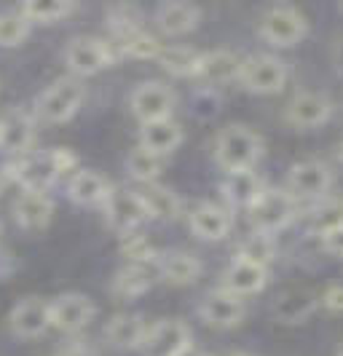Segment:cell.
I'll return each instance as SVG.
<instances>
[{"instance_id": "1", "label": "cell", "mask_w": 343, "mask_h": 356, "mask_svg": "<svg viewBox=\"0 0 343 356\" xmlns=\"http://www.w3.org/2000/svg\"><path fill=\"white\" fill-rule=\"evenodd\" d=\"M263 156V140L244 124L225 126L215 140V159L217 163L231 175V172H247L255 169V163Z\"/></svg>"}, {"instance_id": "2", "label": "cell", "mask_w": 343, "mask_h": 356, "mask_svg": "<svg viewBox=\"0 0 343 356\" xmlns=\"http://www.w3.org/2000/svg\"><path fill=\"white\" fill-rule=\"evenodd\" d=\"M83 97H86V89H83L81 78H75V75L59 78L38 97L35 118L43 124H65L78 113V107L83 105Z\"/></svg>"}, {"instance_id": "3", "label": "cell", "mask_w": 343, "mask_h": 356, "mask_svg": "<svg viewBox=\"0 0 343 356\" xmlns=\"http://www.w3.org/2000/svg\"><path fill=\"white\" fill-rule=\"evenodd\" d=\"M250 212V225L257 233H273L285 231L289 222L298 217V201L289 196L285 188H266L255 204L247 209Z\"/></svg>"}, {"instance_id": "4", "label": "cell", "mask_w": 343, "mask_h": 356, "mask_svg": "<svg viewBox=\"0 0 343 356\" xmlns=\"http://www.w3.org/2000/svg\"><path fill=\"white\" fill-rule=\"evenodd\" d=\"M257 33L266 43L287 49L308 35V19L303 11H298L295 6H287V3L271 6L257 22Z\"/></svg>"}, {"instance_id": "5", "label": "cell", "mask_w": 343, "mask_h": 356, "mask_svg": "<svg viewBox=\"0 0 343 356\" xmlns=\"http://www.w3.org/2000/svg\"><path fill=\"white\" fill-rule=\"evenodd\" d=\"M287 62L273 54H253V56L241 59L239 83L253 94H276L287 86Z\"/></svg>"}, {"instance_id": "6", "label": "cell", "mask_w": 343, "mask_h": 356, "mask_svg": "<svg viewBox=\"0 0 343 356\" xmlns=\"http://www.w3.org/2000/svg\"><path fill=\"white\" fill-rule=\"evenodd\" d=\"M115 56H118V51L113 49V43L91 35L75 38L65 49V62H67V67L72 70L75 78L105 70V67H110L115 62Z\"/></svg>"}, {"instance_id": "7", "label": "cell", "mask_w": 343, "mask_h": 356, "mask_svg": "<svg viewBox=\"0 0 343 356\" xmlns=\"http://www.w3.org/2000/svg\"><path fill=\"white\" fill-rule=\"evenodd\" d=\"M333 188V169L327 166L325 161L306 159L298 161L287 175V191L289 196L295 198H308V201H322L330 196Z\"/></svg>"}, {"instance_id": "8", "label": "cell", "mask_w": 343, "mask_h": 356, "mask_svg": "<svg viewBox=\"0 0 343 356\" xmlns=\"http://www.w3.org/2000/svg\"><path fill=\"white\" fill-rule=\"evenodd\" d=\"M175 105H177V97L172 86H166L163 81H145L129 97V107L140 118V124L172 118Z\"/></svg>"}, {"instance_id": "9", "label": "cell", "mask_w": 343, "mask_h": 356, "mask_svg": "<svg viewBox=\"0 0 343 356\" xmlns=\"http://www.w3.org/2000/svg\"><path fill=\"white\" fill-rule=\"evenodd\" d=\"M105 209V220L113 231L124 233L137 231L145 220H150L145 212V204L137 191H129V188H113L110 196L102 204Z\"/></svg>"}, {"instance_id": "10", "label": "cell", "mask_w": 343, "mask_h": 356, "mask_svg": "<svg viewBox=\"0 0 343 356\" xmlns=\"http://www.w3.org/2000/svg\"><path fill=\"white\" fill-rule=\"evenodd\" d=\"M191 330L180 319H161L156 324H147L143 351L147 356H177L191 346Z\"/></svg>"}, {"instance_id": "11", "label": "cell", "mask_w": 343, "mask_h": 356, "mask_svg": "<svg viewBox=\"0 0 343 356\" xmlns=\"http://www.w3.org/2000/svg\"><path fill=\"white\" fill-rule=\"evenodd\" d=\"M285 118L295 129H317L333 118V102L322 91H298L287 102Z\"/></svg>"}, {"instance_id": "12", "label": "cell", "mask_w": 343, "mask_h": 356, "mask_svg": "<svg viewBox=\"0 0 343 356\" xmlns=\"http://www.w3.org/2000/svg\"><path fill=\"white\" fill-rule=\"evenodd\" d=\"M8 169H11L8 177L17 179L24 191H40V193H46L56 179H59V172H56L51 150H46V153H33V156H22V159H19L14 166H8Z\"/></svg>"}, {"instance_id": "13", "label": "cell", "mask_w": 343, "mask_h": 356, "mask_svg": "<svg viewBox=\"0 0 343 356\" xmlns=\"http://www.w3.org/2000/svg\"><path fill=\"white\" fill-rule=\"evenodd\" d=\"M199 314L201 319L207 321L209 327H215V330H231L236 327L239 321L244 319V314H247V305L244 300L234 295V292H228V289H212L199 305Z\"/></svg>"}, {"instance_id": "14", "label": "cell", "mask_w": 343, "mask_h": 356, "mask_svg": "<svg viewBox=\"0 0 343 356\" xmlns=\"http://www.w3.org/2000/svg\"><path fill=\"white\" fill-rule=\"evenodd\" d=\"M91 319H94V303L81 292H65L51 303V327H56L59 332L75 335L83 327H89Z\"/></svg>"}, {"instance_id": "15", "label": "cell", "mask_w": 343, "mask_h": 356, "mask_svg": "<svg viewBox=\"0 0 343 356\" xmlns=\"http://www.w3.org/2000/svg\"><path fill=\"white\" fill-rule=\"evenodd\" d=\"M188 225H191L193 236H199L201 241H223L234 228V214L228 207L201 201L188 214Z\"/></svg>"}, {"instance_id": "16", "label": "cell", "mask_w": 343, "mask_h": 356, "mask_svg": "<svg viewBox=\"0 0 343 356\" xmlns=\"http://www.w3.org/2000/svg\"><path fill=\"white\" fill-rule=\"evenodd\" d=\"M11 330L19 338H38L51 327V303L43 298H22L11 311Z\"/></svg>"}, {"instance_id": "17", "label": "cell", "mask_w": 343, "mask_h": 356, "mask_svg": "<svg viewBox=\"0 0 343 356\" xmlns=\"http://www.w3.org/2000/svg\"><path fill=\"white\" fill-rule=\"evenodd\" d=\"M317 308H319V295L317 292H311L306 286H292V289H285L282 295H276L271 314L279 324H301Z\"/></svg>"}, {"instance_id": "18", "label": "cell", "mask_w": 343, "mask_h": 356, "mask_svg": "<svg viewBox=\"0 0 343 356\" xmlns=\"http://www.w3.org/2000/svg\"><path fill=\"white\" fill-rule=\"evenodd\" d=\"M35 140V118L24 110H14L6 118H0V147L14 153V156H27Z\"/></svg>"}, {"instance_id": "19", "label": "cell", "mask_w": 343, "mask_h": 356, "mask_svg": "<svg viewBox=\"0 0 343 356\" xmlns=\"http://www.w3.org/2000/svg\"><path fill=\"white\" fill-rule=\"evenodd\" d=\"M266 282H269V268L255 266L250 260H239V257H234L231 266L223 273V289L234 292L239 298L260 292L266 286Z\"/></svg>"}, {"instance_id": "20", "label": "cell", "mask_w": 343, "mask_h": 356, "mask_svg": "<svg viewBox=\"0 0 343 356\" xmlns=\"http://www.w3.org/2000/svg\"><path fill=\"white\" fill-rule=\"evenodd\" d=\"M239 70H241V56H236L228 49H215L209 54H201L196 78L204 81L207 86H223V83L239 81Z\"/></svg>"}, {"instance_id": "21", "label": "cell", "mask_w": 343, "mask_h": 356, "mask_svg": "<svg viewBox=\"0 0 343 356\" xmlns=\"http://www.w3.org/2000/svg\"><path fill=\"white\" fill-rule=\"evenodd\" d=\"M14 217L24 231H40L54 217V201L40 191H24L14 201Z\"/></svg>"}, {"instance_id": "22", "label": "cell", "mask_w": 343, "mask_h": 356, "mask_svg": "<svg viewBox=\"0 0 343 356\" xmlns=\"http://www.w3.org/2000/svg\"><path fill=\"white\" fill-rule=\"evenodd\" d=\"M182 143V126L172 118H163V121H150L143 124L140 129V147L156 153L166 159L169 153H175Z\"/></svg>"}, {"instance_id": "23", "label": "cell", "mask_w": 343, "mask_h": 356, "mask_svg": "<svg viewBox=\"0 0 343 356\" xmlns=\"http://www.w3.org/2000/svg\"><path fill=\"white\" fill-rule=\"evenodd\" d=\"M159 276V260L156 263H127L113 279V292L118 298H140L145 295Z\"/></svg>"}, {"instance_id": "24", "label": "cell", "mask_w": 343, "mask_h": 356, "mask_svg": "<svg viewBox=\"0 0 343 356\" xmlns=\"http://www.w3.org/2000/svg\"><path fill=\"white\" fill-rule=\"evenodd\" d=\"M110 191H113V185L94 169H78L67 185L70 198L81 207H102L105 198L110 196Z\"/></svg>"}, {"instance_id": "25", "label": "cell", "mask_w": 343, "mask_h": 356, "mask_svg": "<svg viewBox=\"0 0 343 356\" xmlns=\"http://www.w3.org/2000/svg\"><path fill=\"white\" fill-rule=\"evenodd\" d=\"M159 276L172 286L193 284L201 276V260L185 250L166 252L163 257H159Z\"/></svg>"}, {"instance_id": "26", "label": "cell", "mask_w": 343, "mask_h": 356, "mask_svg": "<svg viewBox=\"0 0 343 356\" xmlns=\"http://www.w3.org/2000/svg\"><path fill=\"white\" fill-rule=\"evenodd\" d=\"M145 335H147V324H145L143 316L137 314H118L108 321L105 327V338L108 343H113L115 348H124V351H131V348H143Z\"/></svg>"}, {"instance_id": "27", "label": "cell", "mask_w": 343, "mask_h": 356, "mask_svg": "<svg viewBox=\"0 0 343 356\" xmlns=\"http://www.w3.org/2000/svg\"><path fill=\"white\" fill-rule=\"evenodd\" d=\"M201 22V11L193 3H163L156 11V24L166 35H185L196 30Z\"/></svg>"}, {"instance_id": "28", "label": "cell", "mask_w": 343, "mask_h": 356, "mask_svg": "<svg viewBox=\"0 0 343 356\" xmlns=\"http://www.w3.org/2000/svg\"><path fill=\"white\" fill-rule=\"evenodd\" d=\"M137 193H140V198H143L147 217L166 220V222L180 217L182 201H180V196L172 191V188H166V185H159V182H147V185H143Z\"/></svg>"}, {"instance_id": "29", "label": "cell", "mask_w": 343, "mask_h": 356, "mask_svg": "<svg viewBox=\"0 0 343 356\" xmlns=\"http://www.w3.org/2000/svg\"><path fill=\"white\" fill-rule=\"evenodd\" d=\"M266 191L263 179L255 169H247V172H231L225 182H223V196L231 207H253L255 198Z\"/></svg>"}, {"instance_id": "30", "label": "cell", "mask_w": 343, "mask_h": 356, "mask_svg": "<svg viewBox=\"0 0 343 356\" xmlns=\"http://www.w3.org/2000/svg\"><path fill=\"white\" fill-rule=\"evenodd\" d=\"M113 49L121 56H131V59H159L163 46L159 43V38L150 35L145 27H140V30H131L124 35H115Z\"/></svg>"}, {"instance_id": "31", "label": "cell", "mask_w": 343, "mask_h": 356, "mask_svg": "<svg viewBox=\"0 0 343 356\" xmlns=\"http://www.w3.org/2000/svg\"><path fill=\"white\" fill-rule=\"evenodd\" d=\"M159 65L175 78H196L201 51L191 49V46H163L159 54Z\"/></svg>"}, {"instance_id": "32", "label": "cell", "mask_w": 343, "mask_h": 356, "mask_svg": "<svg viewBox=\"0 0 343 356\" xmlns=\"http://www.w3.org/2000/svg\"><path fill=\"white\" fill-rule=\"evenodd\" d=\"M75 11V6L67 3V0H30L19 8V14L27 19L30 24L38 22V24H54V22H62L65 17H70Z\"/></svg>"}, {"instance_id": "33", "label": "cell", "mask_w": 343, "mask_h": 356, "mask_svg": "<svg viewBox=\"0 0 343 356\" xmlns=\"http://www.w3.org/2000/svg\"><path fill=\"white\" fill-rule=\"evenodd\" d=\"M236 257L239 260H250L255 266L269 268L271 260L276 257V241L269 233H257L253 231L247 238H241V244L236 247Z\"/></svg>"}, {"instance_id": "34", "label": "cell", "mask_w": 343, "mask_h": 356, "mask_svg": "<svg viewBox=\"0 0 343 356\" xmlns=\"http://www.w3.org/2000/svg\"><path fill=\"white\" fill-rule=\"evenodd\" d=\"M343 225V198L327 196L322 201H317V207L311 209V222L308 228L317 236H325V233L335 231Z\"/></svg>"}, {"instance_id": "35", "label": "cell", "mask_w": 343, "mask_h": 356, "mask_svg": "<svg viewBox=\"0 0 343 356\" xmlns=\"http://www.w3.org/2000/svg\"><path fill=\"white\" fill-rule=\"evenodd\" d=\"M127 172L129 177H134L143 185L156 182L159 175L163 172V159L156 156V153H150V150H145V147H134L127 156Z\"/></svg>"}, {"instance_id": "36", "label": "cell", "mask_w": 343, "mask_h": 356, "mask_svg": "<svg viewBox=\"0 0 343 356\" xmlns=\"http://www.w3.org/2000/svg\"><path fill=\"white\" fill-rule=\"evenodd\" d=\"M118 250L127 257V263H156V260H159L156 247L150 244V238H147L145 233H137V231L124 233Z\"/></svg>"}, {"instance_id": "37", "label": "cell", "mask_w": 343, "mask_h": 356, "mask_svg": "<svg viewBox=\"0 0 343 356\" xmlns=\"http://www.w3.org/2000/svg\"><path fill=\"white\" fill-rule=\"evenodd\" d=\"M108 27L113 30V35H124V33H131V30H140L143 27V11L137 6H110L108 14Z\"/></svg>"}, {"instance_id": "38", "label": "cell", "mask_w": 343, "mask_h": 356, "mask_svg": "<svg viewBox=\"0 0 343 356\" xmlns=\"http://www.w3.org/2000/svg\"><path fill=\"white\" fill-rule=\"evenodd\" d=\"M30 35V22L19 11H0V46H19Z\"/></svg>"}, {"instance_id": "39", "label": "cell", "mask_w": 343, "mask_h": 356, "mask_svg": "<svg viewBox=\"0 0 343 356\" xmlns=\"http://www.w3.org/2000/svg\"><path fill=\"white\" fill-rule=\"evenodd\" d=\"M319 305L325 308L327 314H343V284L327 286L325 292L319 295Z\"/></svg>"}, {"instance_id": "40", "label": "cell", "mask_w": 343, "mask_h": 356, "mask_svg": "<svg viewBox=\"0 0 343 356\" xmlns=\"http://www.w3.org/2000/svg\"><path fill=\"white\" fill-rule=\"evenodd\" d=\"M51 156H54L59 177H65V175H75V169H78V159H75V153H72L70 147H54V150H51Z\"/></svg>"}, {"instance_id": "41", "label": "cell", "mask_w": 343, "mask_h": 356, "mask_svg": "<svg viewBox=\"0 0 343 356\" xmlns=\"http://www.w3.org/2000/svg\"><path fill=\"white\" fill-rule=\"evenodd\" d=\"M319 238H322L325 252L335 254V257H343V225L341 228H335V231L325 233V236H319Z\"/></svg>"}, {"instance_id": "42", "label": "cell", "mask_w": 343, "mask_h": 356, "mask_svg": "<svg viewBox=\"0 0 343 356\" xmlns=\"http://www.w3.org/2000/svg\"><path fill=\"white\" fill-rule=\"evenodd\" d=\"M333 65L338 67V72H343V35L335 40V46H333Z\"/></svg>"}, {"instance_id": "43", "label": "cell", "mask_w": 343, "mask_h": 356, "mask_svg": "<svg viewBox=\"0 0 343 356\" xmlns=\"http://www.w3.org/2000/svg\"><path fill=\"white\" fill-rule=\"evenodd\" d=\"M62 356H94V351H91L89 346H83V343H72Z\"/></svg>"}, {"instance_id": "44", "label": "cell", "mask_w": 343, "mask_h": 356, "mask_svg": "<svg viewBox=\"0 0 343 356\" xmlns=\"http://www.w3.org/2000/svg\"><path fill=\"white\" fill-rule=\"evenodd\" d=\"M177 356H204L199 351V348H196V346H193V343H191V346H188V348H185V351H180V354Z\"/></svg>"}, {"instance_id": "45", "label": "cell", "mask_w": 343, "mask_h": 356, "mask_svg": "<svg viewBox=\"0 0 343 356\" xmlns=\"http://www.w3.org/2000/svg\"><path fill=\"white\" fill-rule=\"evenodd\" d=\"M228 356H253V354H247V351H234V354H228Z\"/></svg>"}, {"instance_id": "46", "label": "cell", "mask_w": 343, "mask_h": 356, "mask_svg": "<svg viewBox=\"0 0 343 356\" xmlns=\"http://www.w3.org/2000/svg\"><path fill=\"white\" fill-rule=\"evenodd\" d=\"M3 185H6V175L0 172V191H3Z\"/></svg>"}, {"instance_id": "47", "label": "cell", "mask_w": 343, "mask_h": 356, "mask_svg": "<svg viewBox=\"0 0 343 356\" xmlns=\"http://www.w3.org/2000/svg\"><path fill=\"white\" fill-rule=\"evenodd\" d=\"M338 153H341V161H343V140H341V145H338Z\"/></svg>"}, {"instance_id": "48", "label": "cell", "mask_w": 343, "mask_h": 356, "mask_svg": "<svg viewBox=\"0 0 343 356\" xmlns=\"http://www.w3.org/2000/svg\"><path fill=\"white\" fill-rule=\"evenodd\" d=\"M335 356H343V343L338 346V354H335Z\"/></svg>"}, {"instance_id": "49", "label": "cell", "mask_w": 343, "mask_h": 356, "mask_svg": "<svg viewBox=\"0 0 343 356\" xmlns=\"http://www.w3.org/2000/svg\"><path fill=\"white\" fill-rule=\"evenodd\" d=\"M341 11H343V3H341Z\"/></svg>"}]
</instances>
